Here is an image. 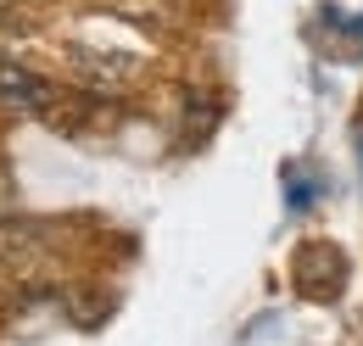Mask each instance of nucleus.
Masks as SVG:
<instances>
[{"label": "nucleus", "mask_w": 363, "mask_h": 346, "mask_svg": "<svg viewBox=\"0 0 363 346\" xmlns=\"http://www.w3.org/2000/svg\"><path fill=\"white\" fill-rule=\"evenodd\" d=\"M56 95H62V84H56L50 73H40L34 62H23V56H11V50H0V112H11V118H40V123H45Z\"/></svg>", "instance_id": "f257e3e1"}, {"label": "nucleus", "mask_w": 363, "mask_h": 346, "mask_svg": "<svg viewBox=\"0 0 363 346\" xmlns=\"http://www.w3.org/2000/svg\"><path fill=\"white\" fill-rule=\"evenodd\" d=\"M291 279H296L302 296L335 302V296L347 291V252H341L335 240H302L296 257H291Z\"/></svg>", "instance_id": "f03ea898"}, {"label": "nucleus", "mask_w": 363, "mask_h": 346, "mask_svg": "<svg viewBox=\"0 0 363 346\" xmlns=\"http://www.w3.org/2000/svg\"><path fill=\"white\" fill-rule=\"evenodd\" d=\"M352 145H358V168H363V118H358V129H352Z\"/></svg>", "instance_id": "7ed1b4c3"}]
</instances>
